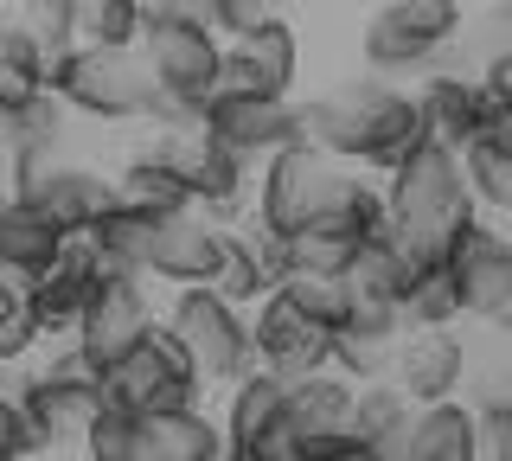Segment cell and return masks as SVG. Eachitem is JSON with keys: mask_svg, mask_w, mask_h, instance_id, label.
Instances as JSON below:
<instances>
[{"mask_svg": "<svg viewBox=\"0 0 512 461\" xmlns=\"http://www.w3.org/2000/svg\"><path fill=\"white\" fill-rule=\"evenodd\" d=\"M480 218V205L468 193V167H461V148L423 135L404 161L384 180V244L404 257L410 276L436 269L455 244V231Z\"/></svg>", "mask_w": 512, "mask_h": 461, "instance_id": "obj_1", "label": "cell"}, {"mask_svg": "<svg viewBox=\"0 0 512 461\" xmlns=\"http://www.w3.org/2000/svg\"><path fill=\"white\" fill-rule=\"evenodd\" d=\"M423 109L404 90L378 84V77H359V84L320 90L314 103H295V141L333 154L346 167H378L391 173L404 154L423 141Z\"/></svg>", "mask_w": 512, "mask_h": 461, "instance_id": "obj_2", "label": "cell"}, {"mask_svg": "<svg viewBox=\"0 0 512 461\" xmlns=\"http://www.w3.org/2000/svg\"><path fill=\"white\" fill-rule=\"evenodd\" d=\"M45 90L90 122H148L160 97L141 45H71L58 65H45Z\"/></svg>", "mask_w": 512, "mask_h": 461, "instance_id": "obj_3", "label": "cell"}, {"mask_svg": "<svg viewBox=\"0 0 512 461\" xmlns=\"http://www.w3.org/2000/svg\"><path fill=\"white\" fill-rule=\"evenodd\" d=\"M160 327H167L173 346L192 359L199 385H237V378L256 365L244 308H231V301H224L218 289H205V282H186V289H173L167 314H160Z\"/></svg>", "mask_w": 512, "mask_h": 461, "instance_id": "obj_4", "label": "cell"}, {"mask_svg": "<svg viewBox=\"0 0 512 461\" xmlns=\"http://www.w3.org/2000/svg\"><path fill=\"white\" fill-rule=\"evenodd\" d=\"M352 180V167L346 161H333V154H320L308 148V141H288V148H276L263 161V180L250 186L256 205H250V218L263 231H301V225H314L320 212H327L333 199H340V186Z\"/></svg>", "mask_w": 512, "mask_h": 461, "instance_id": "obj_5", "label": "cell"}, {"mask_svg": "<svg viewBox=\"0 0 512 461\" xmlns=\"http://www.w3.org/2000/svg\"><path fill=\"white\" fill-rule=\"evenodd\" d=\"M96 378H103L109 404L135 410V417H167V410H186V404H199V397H205L192 359L173 346V333L160 327V321H154V333H141L116 365H103Z\"/></svg>", "mask_w": 512, "mask_h": 461, "instance_id": "obj_6", "label": "cell"}, {"mask_svg": "<svg viewBox=\"0 0 512 461\" xmlns=\"http://www.w3.org/2000/svg\"><path fill=\"white\" fill-rule=\"evenodd\" d=\"M13 397H20V410H26V423H32V436H39L45 455L77 449V442H84V429L96 423V410L109 404V397H103V378H96L90 365L71 353V346H64L52 365H32Z\"/></svg>", "mask_w": 512, "mask_h": 461, "instance_id": "obj_7", "label": "cell"}, {"mask_svg": "<svg viewBox=\"0 0 512 461\" xmlns=\"http://www.w3.org/2000/svg\"><path fill=\"white\" fill-rule=\"evenodd\" d=\"M160 308H154V289L148 276H122V269H103L96 276V295L84 308V321L71 327V353L90 365V372H103V365H116L128 346L141 340V333H154Z\"/></svg>", "mask_w": 512, "mask_h": 461, "instance_id": "obj_8", "label": "cell"}, {"mask_svg": "<svg viewBox=\"0 0 512 461\" xmlns=\"http://www.w3.org/2000/svg\"><path fill=\"white\" fill-rule=\"evenodd\" d=\"M199 129L218 141L224 154H237V161H269L276 148L295 141V103L288 97H263V90H231L218 84L212 97L199 109Z\"/></svg>", "mask_w": 512, "mask_h": 461, "instance_id": "obj_9", "label": "cell"}, {"mask_svg": "<svg viewBox=\"0 0 512 461\" xmlns=\"http://www.w3.org/2000/svg\"><path fill=\"white\" fill-rule=\"evenodd\" d=\"M135 45H141V58H148L160 97H167V103H186V109H205V97L218 90V58H224V39L218 33H205V26L148 20Z\"/></svg>", "mask_w": 512, "mask_h": 461, "instance_id": "obj_10", "label": "cell"}, {"mask_svg": "<svg viewBox=\"0 0 512 461\" xmlns=\"http://www.w3.org/2000/svg\"><path fill=\"white\" fill-rule=\"evenodd\" d=\"M244 321H250V353H256L263 372L288 378V385H295V378H308V372H327V333L333 327L308 321V314H301L282 289H269L244 314Z\"/></svg>", "mask_w": 512, "mask_h": 461, "instance_id": "obj_11", "label": "cell"}, {"mask_svg": "<svg viewBox=\"0 0 512 461\" xmlns=\"http://www.w3.org/2000/svg\"><path fill=\"white\" fill-rule=\"evenodd\" d=\"M448 282H455V301L461 314H480V321H493V308L512 295V237L468 218V225L455 231V244H448Z\"/></svg>", "mask_w": 512, "mask_h": 461, "instance_id": "obj_12", "label": "cell"}, {"mask_svg": "<svg viewBox=\"0 0 512 461\" xmlns=\"http://www.w3.org/2000/svg\"><path fill=\"white\" fill-rule=\"evenodd\" d=\"M20 199H32L58 231L84 237L96 218L116 205V173H103V167L71 161V154H64V161L39 167V173H26V180H20Z\"/></svg>", "mask_w": 512, "mask_h": 461, "instance_id": "obj_13", "label": "cell"}, {"mask_svg": "<svg viewBox=\"0 0 512 461\" xmlns=\"http://www.w3.org/2000/svg\"><path fill=\"white\" fill-rule=\"evenodd\" d=\"M96 276H103V263L90 257L84 237H71V244H64V257L20 289L26 314L39 321L45 340H71V327L84 321V308H90V295H96Z\"/></svg>", "mask_w": 512, "mask_h": 461, "instance_id": "obj_14", "label": "cell"}, {"mask_svg": "<svg viewBox=\"0 0 512 461\" xmlns=\"http://www.w3.org/2000/svg\"><path fill=\"white\" fill-rule=\"evenodd\" d=\"M384 378H391L410 404H442V397H455L461 378H468V353H461V340L448 327H404Z\"/></svg>", "mask_w": 512, "mask_h": 461, "instance_id": "obj_15", "label": "cell"}, {"mask_svg": "<svg viewBox=\"0 0 512 461\" xmlns=\"http://www.w3.org/2000/svg\"><path fill=\"white\" fill-rule=\"evenodd\" d=\"M224 257V225L205 218L199 205L192 212H173V218H154V237H148V282H212V269Z\"/></svg>", "mask_w": 512, "mask_h": 461, "instance_id": "obj_16", "label": "cell"}, {"mask_svg": "<svg viewBox=\"0 0 512 461\" xmlns=\"http://www.w3.org/2000/svg\"><path fill=\"white\" fill-rule=\"evenodd\" d=\"M295 71H301V39L288 20H269L244 39H224V58H218V84L263 90V97H288Z\"/></svg>", "mask_w": 512, "mask_h": 461, "instance_id": "obj_17", "label": "cell"}, {"mask_svg": "<svg viewBox=\"0 0 512 461\" xmlns=\"http://www.w3.org/2000/svg\"><path fill=\"white\" fill-rule=\"evenodd\" d=\"M288 423H295V442L301 455L314 449H340V442H359L352 436V378H340L327 365V372H308L288 385ZM295 455V461H301Z\"/></svg>", "mask_w": 512, "mask_h": 461, "instance_id": "obj_18", "label": "cell"}, {"mask_svg": "<svg viewBox=\"0 0 512 461\" xmlns=\"http://www.w3.org/2000/svg\"><path fill=\"white\" fill-rule=\"evenodd\" d=\"M397 333H404V314L397 308H365V301H352V314L327 333V365L340 378H352V385L384 378L391 372V353H397Z\"/></svg>", "mask_w": 512, "mask_h": 461, "instance_id": "obj_19", "label": "cell"}, {"mask_svg": "<svg viewBox=\"0 0 512 461\" xmlns=\"http://www.w3.org/2000/svg\"><path fill=\"white\" fill-rule=\"evenodd\" d=\"M64 244H71V231H58L32 199H7V205H0V276H7V282L26 289L32 276H45V269L64 257Z\"/></svg>", "mask_w": 512, "mask_h": 461, "instance_id": "obj_20", "label": "cell"}, {"mask_svg": "<svg viewBox=\"0 0 512 461\" xmlns=\"http://www.w3.org/2000/svg\"><path fill=\"white\" fill-rule=\"evenodd\" d=\"M416 109H423V129L436 135V141H448V148H468L474 116H480V77L474 71H436V77H423Z\"/></svg>", "mask_w": 512, "mask_h": 461, "instance_id": "obj_21", "label": "cell"}, {"mask_svg": "<svg viewBox=\"0 0 512 461\" xmlns=\"http://www.w3.org/2000/svg\"><path fill=\"white\" fill-rule=\"evenodd\" d=\"M224 436H231V449H244V442L269 436L276 423H288V378L263 372V365H250L244 378L231 385V404H224Z\"/></svg>", "mask_w": 512, "mask_h": 461, "instance_id": "obj_22", "label": "cell"}, {"mask_svg": "<svg viewBox=\"0 0 512 461\" xmlns=\"http://www.w3.org/2000/svg\"><path fill=\"white\" fill-rule=\"evenodd\" d=\"M410 461H480L474 442V404H416L410 410Z\"/></svg>", "mask_w": 512, "mask_h": 461, "instance_id": "obj_23", "label": "cell"}, {"mask_svg": "<svg viewBox=\"0 0 512 461\" xmlns=\"http://www.w3.org/2000/svg\"><path fill=\"white\" fill-rule=\"evenodd\" d=\"M116 199H122V205H135V212H148V218L192 212V193H186V180H180V173H173L167 161H160L154 148L128 154V161L116 167Z\"/></svg>", "mask_w": 512, "mask_h": 461, "instance_id": "obj_24", "label": "cell"}, {"mask_svg": "<svg viewBox=\"0 0 512 461\" xmlns=\"http://www.w3.org/2000/svg\"><path fill=\"white\" fill-rule=\"evenodd\" d=\"M148 237H154V218L116 199V205H109V212L84 231V244H90V257L103 263V269H122V276H148Z\"/></svg>", "mask_w": 512, "mask_h": 461, "instance_id": "obj_25", "label": "cell"}, {"mask_svg": "<svg viewBox=\"0 0 512 461\" xmlns=\"http://www.w3.org/2000/svg\"><path fill=\"white\" fill-rule=\"evenodd\" d=\"M77 455L84 461H167L154 423L135 417V410H116V404L96 410V423L84 429V442H77Z\"/></svg>", "mask_w": 512, "mask_h": 461, "instance_id": "obj_26", "label": "cell"}, {"mask_svg": "<svg viewBox=\"0 0 512 461\" xmlns=\"http://www.w3.org/2000/svg\"><path fill=\"white\" fill-rule=\"evenodd\" d=\"M205 289H218L231 308H256L269 289H276V276H269V263H263V250H256V237L250 231H231L224 225V257L212 269V282Z\"/></svg>", "mask_w": 512, "mask_h": 461, "instance_id": "obj_27", "label": "cell"}, {"mask_svg": "<svg viewBox=\"0 0 512 461\" xmlns=\"http://www.w3.org/2000/svg\"><path fill=\"white\" fill-rule=\"evenodd\" d=\"M167 461H231V436H224V423L212 410L186 404V410H167V417H148Z\"/></svg>", "mask_w": 512, "mask_h": 461, "instance_id": "obj_28", "label": "cell"}, {"mask_svg": "<svg viewBox=\"0 0 512 461\" xmlns=\"http://www.w3.org/2000/svg\"><path fill=\"white\" fill-rule=\"evenodd\" d=\"M45 90V58L32 52V39L20 33L7 7H0V109H20Z\"/></svg>", "mask_w": 512, "mask_h": 461, "instance_id": "obj_29", "label": "cell"}, {"mask_svg": "<svg viewBox=\"0 0 512 461\" xmlns=\"http://www.w3.org/2000/svg\"><path fill=\"white\" fill-rule=\"evenodd\" d=\"M276 289L295 301L308 321H320V327H340L346 314H352V289H346V276H327V269H282Z\"/></svg>", "mask_w": 512, "mask_h": 461, "instance_id": "obj_30", "label": "cell"}, {"mask_svg": "<svg viewBox=\"0 0 512 461\" xmlns=\"http://www.w3.org/2000/svg\"><path fill=\"white\" fill-rule=\"evenodd\" d=\"M455 39H468V71L474 77H506L512 71V0H493V7L474 13Z\"/></svg>", "mask_w": 512, "mask_h": 461, "instance_id": "obj_31", "label": "cell"}, {"mask_svg": "<svg viewBox=\"0 0 512 461\" xmlns=\"http://www.w3.org/2000/svg\"><path fill=\"white\" fill-rule=\"evenodd\" d=\"M384 20L391 26H404V33L423 45V52H448L455 45V33H461V0H384Z\"/></svg>", "mask_w": 512, "mask_h": 461, "instance_id": "obj_32", "label": "cell"}, {"mask_svg": "<svg viewBox=\"0 0 512 461\" xmlns=\"http://www.w3.org/2000/svg\"><path fill=\"white\" fill-rule=\"evenodd\" d=\"M7 13L20 20V33L32 39V52H39L45 65H58V58L77 45V13H71V0H13Z\"/></svg>", "mask_w": 512, "mask_h": 461, "instance_id": "obj_33", "label": "cell"}, {"mask_svg": "<svg viewBox=\"0 0 512 461\" xmlns=\"http://www.w3.org/2000/svg\"><path fill=\"white\" fill-rule=\"evenodd\" d=\"M397 314H404V327H455L461 321V301H455V282H448V269H423V276L404 282V295H397Z\"/></svg>", "mask_w": 512, "mask_h": 461, "instance_id": "obj_34", "label": "cell"}, {"mask_svg": "<svg viewBox=\"0 0 512 461\" xmlns=\"http://www.w3.org/2000/svg\"><path fill=\"white\" fill-rule=\"evenodd\" d=\"M77 45H135L141 39V0H71Z\"/></svg>", "mask_w": 512, "mask_h": 461, "instance_id": "obj_35", "label": "cell"}, {"mask_svg": "<svg viewBox=\"0 0 512 461\" xmlns=\"http://www.w3.org/2000/svg\"><path fill=\"white\" fill-rule=\"evenodd\" d=\"M468 148L512 154V84H506V77H480V116H474ZM468 148H461V154H468Z\"/></svg>", "mask_w": 512, "mask_h": 461, "instance_id": "obj_36", "label": "cell"}, {"mask_svg": "<svg viewBox=\"0 0 512 461\" xmlns=\"http://www.w3.org/2000/svg\"><path fill=\"white\" fill-rule=\"evenodd\" d=\"M461 167H468V193L474 205H487V212H512V154H480L468 148L461 154Z\"/></svg>", "mask_w": 512, "mask_h": 461, "instance_id": "obj_37", "label": "cell"}, {"mask_svg": "<svg viewBox=\"0 0 512 461\" xmlns=\"http://www.w3.org/2000/svg\"><path fill=\"white\" fill-rule=\"evenodd\" d=\"M39 346H45V333H39V321L26 314V301L0 314V365H32V353H39Z\"/></svg>", "mask_w": 512, "mask_h": 461, "instance_id": "obj_38", "label": "cell"}, {"mask_svg": "<svg viewBox=\"0 0 512 461\" xmlns=\"http://www.w3.org/2000/svg\"><path fill=\"white\" fill-rule=\"evenodd\" d=\"M218 13H224V0H141V26L167 20V26H205V33H218Z\"/></svg>", "mask_w": 512, "mask_h": 461, "instance_id": "obj_39", "label": "cell"}, {"mask_svg": "<svg viewBox=\"0 0 512 461\" xmlns=\"http://www.w3.org/2000/svg\"><path fill=\"white\" fill-rule=\"evenodd\" d=\"M282 7H288V0H224V13H218V39H244V33H256V26L282 20Z\"/></svg>", "mask_w": 512, "mask_h": 461, "instance_id": "obj_40", "label": "cell"}, {"mask_svg": "<svg viewBox=\"0 0 512 461\" xmlns=\"http://www.w3.org/2000/svg\"><path fill=\"white\" fill-rule=\"evenodd\" d=\"M7 455H39L45 461L39 436H32V423H26V410H20V397L0 391V461H7Z\"/></svg>", "mask_w": 512, "mask_h": 461, "instance_id": "obj_41", "label": "cell"}, {"mask_svg": "<svg viewBox=\"0 0 512 461\" xmlns=\"http://www.w3.org/2000/svg\"><path fill=\"white\" fill-rule=\"evenodd\" d=\"M7 199H20V193H13V154L0 148V205H7Z\"/></svg>", "mask_w": 512, "mask_h": 461, "instance_id": "obj_42", "label": "cell"}, {"mask_svg": "<svg viewBox=\"0 0 512 461\" xmlns=\"http://www.w3.org/2000/svg\"><path fill=\"white\" fill-rule=\"evenodd\" d=\"M7 308H20V282H7V276H0V314H7Z\"/></svg>", "mask_w": 512, "mask_h": 461, "instance_id": "obj_43", "label": "cell"}, {"mask_svg": "<svg viewBox=\"0 0 512 461\" xmlns=\"http://www.w3.org/2000/svg\"><path fill=\"white\" fill-rule=\"evenodd\" d=\"M493 327H500V333H512V295L500 301V308H493Z\"/></svg>", "mask_w": 512, "mask_h": 461, "instance_id": "obj_44", "label": "cell"}, {"mask_svg": "<svg viewBox=\"0 0 512 461\" xmlns=\"http://www.w3.org/2000/svg\"><path fill=\"white\" fill-rule=\"evenodd\" d=\"M506 237H512V212H506Z\"/></svg>", "mask_w": 512, "mask_h": 461, "instance_id": "obj_45", "label": "cell"}]
</instances>
